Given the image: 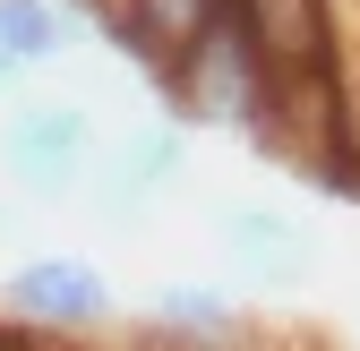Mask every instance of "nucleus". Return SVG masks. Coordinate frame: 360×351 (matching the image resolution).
<instances>
[{"label": "nucleus", "instance_id": "423d86ee", "mask_svg": "<svg viewBox=\"0 0 360 351\" xmlns=\"http://www.w3.org/2000/svg\"><path fill=\"white\" fill-rule=\"evenodd\" d=\"M249 43L266 52L275 77H309V69H335L343 60V26H335V0H232Z\"/></svg>", "mask_w": 360, "mask_h": 351}, {"label": "nucleus", "instance_id": "0eeeda50", "mask_svg": "<svg viewBox=\"0 0 360 351\" xmlns=\"http://www.w3.org/2000/svg\"><path fill=\"white\" fill-rule=\"evenodd\" d=\"M223 9H232V0H112L95 26H103V34H112V43H120V52L138 60L155 86H163V69L189 52V43H198Z\"/></svg>", "mask_w": 360, "mask_h": 351}, {"label": "nucleus", "instance_id": "1a4fd4ad", "mask_svg": "<svg viewBox=\"0 0 360 351\" xmlns=\"http://www.w3.org/2000/svg\"><path fill=\"white\" fill-rule=\"evenodd\" d=\"M86 18H95L86 0H0V60L9 69H52L77 43Z\"/></svg>", "mask_w": 360, "mask_h": 351}, {"label": "nucleus", "instance_id": "7ed1b4c3", "mask_svg": "<svg viewBox=\"0 0 360 351\" xmlns=\"http://www.w3.org/2000/svg\"><path fill=\"white\" fill-rule=\"evenodd\" d=\"M0 309L18 326H43V334H95L120 300H112V274L86 266V257H26L0 283Z\"/></svg>", "mask_w": 360, "mask_h": 351}, {"label": "nucleus", "instance_id": "20e7f679", "mask_svg": "<svg viewBox=\"0 0 360 351\" xmlns=\"http://www.w3.org/2000/svg\"><path fill=\"white\" fill-rule=\"evenodd\" d=\"M214 240H223V257H232L257 291H300L309 274H318V240H309V223L283 214V206H257V197L223 206L214 214Z\"/></svg>", "mask_w": 360, "mask_h": 351}, {"label": "nucleus", "instance_id": "f03ea898", "mask_svg": "<svg viewBox=\"0 0 360 351\" xmlns=\"http://www.w3.org/2000/svg\"><path fill=\"white\" fill-rule=\"evenodd\" d=\"M0 163H9V180L34 189V197L86 189V171H95V112L60 103V95L18 103L9 120H0Z\"/></svg>", "mask_w": 360, "mask_h": 351}, {"label": "nucleus", "instance_id": "9d476101", "mask_svg": "<svg viewBox=\"0 0 360 351\" xmlns=\"http://www.w3.org/2000/svg\"><path fill=\"white\" fill-rule=\"evenodd\" d=\"M86 9H95V18H103V9H112V0H86Z\"/></svg>", "mask_w": 360, "mask_h": 351}, {"label": "nucleus", "instance_id": "39448f33", "mask_svg": "<svg viewBox=\"0 0 360 351\" xmlns=\"http://www.w3.org/2000/svg\"><path fill=\"white\" fill-rule=\"evenodd\" d=\"M180 163H189V120H138L95 171H86V189H95V206L112 223H129L138 206H155L180 180Z\"/></svg>", "mask_w": 360, "mask_h": 351}, {"label": "nucleus", "instance_id": "f257e3e1", "mask_svg": "<svg viewBox=\"0 0 360 351\" xmlns=\"http://www.w3.org/2000/svg\"><path fill=\"white\" fill-rule=\"evenodd\" d=\"M163 95H172V120H189V128H240V138H257V128H266L275 69H266V52L249 43L240 9H223L189 52L163 69Z\"/></svg>", "mask_w": 360, "mask_h": 351}, {"label": "nucleus", "instance_id": "6e6552de", "mask_svg": "<svg viewBox=\"0 0 360 351\" xmlns=\"http://www.w3.org/2000/svg\"><path fill=\"white\" fill-rule=\"evenodd\" d=\"M146 326L172 334V343H189V351H232L249 334L240 300L223 291V283H155L146 291Z\"/></svg>", "mask_w": 360, "mask_h": 351}, {"label": "nucleus", "instance_id": "9b49d317", "mask_svg": "<svg viewBox=\"0 0 360 351\" xmlns=\"http://www.w3.org/2000/svg\"><path fill=\"white\" fill-rule=\"evenodd\" d=\"M0 232H9V214H0Z\"/></svg>", "mask_w": 360, "mask_h": 351}]
</instances>
